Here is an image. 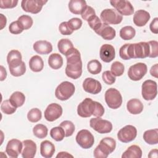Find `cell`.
I'll return each mask as SVG.
<instances>
[{"instance_id": "38", "label": "cell", "mask_w": 158, "mask_h": 158, "mask_svg": "<svg viewBox=\"0 0 158 158\" xmlns=\"http://www.w3.org/2000/svg\"><path fill=\"white\" fill-rule=\"evenodd\" d=\"M124 71L125 67L122 62L119 61H115L112 64L110 67V72L115 77L122 76L123 74Z\"/></svg>"}, {"instance_id": "18", "label": "cell", "mask_w": 158, "mask_h": 158, "mask_svg": "<svg viewBox=\"0 0 158 158\" xmlns=\"http://www.w3.org/2000/svg\"><path fill=\"white\" fill-rule=\"evenodd\" d=\"M7 62L9 69H12L20 65L23 61L22 56L20 51L15 49L10 51L7 56Z\"/></svg>"}, {"instance_id": "47", "label": "cell", "mask_w": 158, "mask_h": 158, "mask_svg": "<svg viewBox=\"0 0 158 158\" xmlns=\"http://www.w3.org/2000/svg\"><path fill=\"white\" fill-rule=\"evenodd\" d=\"M102 78L104 82L108 85H111L115 82V77L112 75V73L109 70L104 71L102 74Z\"/></svg>"}, {"instance_id": "26", "label": "cell", "mask_w": 158, "mask_h": 158, "mask_svg": "<svg viewBox=\"0 0 158 158\" xmlns=\"http://www.w3.org/2000/svg\"><path fill=\"white\" fill-rule=\"evenodd\" d=\"M86 7V2L84 0H71L69 2V10L77 15L81 14Z\"/></svg>"}, {"instance_id": "5", "label": "cell", "mask_w": 158, "mask_h": 158, "mask_svg": "<svg viewBox=\"0 0 158 158\" xmlns=\"http://www.w3.org/2000/svg\"><path fill=\"white\" fill-rule=\"evenodd\" d=\"M157 85L152 80H145L141 86V94L146 101H152L157 96Z\"/></svg>"}, {"instance_id": "24", "label": "cell", "mask_w": 158, "mask_h": 158, "mask_svg": "<svg viewBox=\"0 0 158 158\" xmlns=\"http://www.w3.org/2000/svg\"><path fill=\"white\" fill-rule=\"evenodd\" d=\"M55 152L54 144L49 140H44L40 144V154L45 158H51Z\"/></svg>"}, {"instance_id": "33", "label": "cell", "mask_w": 158, "mask_h": 158, "mask_svg": "<svg viewBox=\"0 0 158 158\" xmlns=\"http://www.w3.org/2000/svg\"><path fill=\"white\" fill-rule=\"evenodd\" d=\"M120 36L124 40H130L136 35V31L131 26H125L122 27L119 32Z\"/></svg>"}, {"instance_id": "16", "label": "cell", "mask_w": 158, "mask_h": 158, "mask_svg": "<svg viewBox=\"0 0 158 158\" xmlns=\"http://www.w3.org/2000/svg\"><path fill=\"white\" fill-rule=\"evenodd\" d=\"M99 57L103 62H110L115 57V51L114 46L109 44L102 45L99 50Z\"/></svg>"}, {"instance_id": "51", "label": "cell", "mask_w": 158, "mask_h": 158, "mask_svg": "<svg viewBox=\"0 0 158 158\" xmlns=\"http://www.w3.org/2000/svg\"><path fill=\"white\" fill-rule=\"evenodd\" d=\"M18 1L15 0H1L0 8L1 9H12L17 6Z\"/></svg>"}, {"instance_id": "32", "label": "cell", "mask_w": 158, "mask_h": 158, "mask_svg": "<svg viewBox=\"0 0 158 158\" xmlns=\"http://www.w3.org/2000/svg\"><path fill=\"white\" fill-rule=\"evenodd\" d=\"M57 48L59 51L62 54L65 56L74 47L72 42L70 40L67 38H62L58 41Z\"/></svg>"}, {"instance_id": "35", "label": "cell", "mask_w": 158, "mask_h": 158, "mask_svg": "<svg viewBox=\"0 0 158 158\" xmlns=\"http://www.w3.org/2000/svg\"><path fill=\"white\" fill-rule=\"evenodd\" d=\"M87 69L91 74L97 75L101 72L102 65L99 60L93 59L88 62L87 64Z\"/></svg>"}, {"instance_id": "3", "label": "cell", "mask_w": 158, "mask_h": 158, "mask_svg": "<svg viewBox=\"0 0 158 158\" xmlns=\"http://www.w3.org/2000/svg\"><path fill=\"white\" fill-rule=\"evenodd\" d=\"M75 91L74 85L70 81H65L57 86L55 90V96L59 100L66 101L73 96Z\"/></svg>"}, {"instance_id": "43", "label": "cell", "mask_w": 158, "mask_h": 158, "mask_svg": "<svg viewBox=\"0 0 158 158\" xmlns=\"http://www.w3.org/2000/svg\"><path fill=\"white\" fill-rule=\"evenodd\" d=\"M149 46V57L156 58L158 56V42L155 40L148 42Z\"/></svg>"}, {"instance_id": "45", "label": "cell", "mask_w": 158, "mask_h": 158, "mask_svg": "<svg viewBox=\"0 0 158 158\" xmlns=\"http://www.w3.org/2000/svg\"><path fill=\"white\" fill-rule=\"evenodd\" d=\"M88 23L91 28H92L94 31H97L102 25L101 20L96 15L92 17L88 21Z\"/></svg>"}, {"instance_id": "23", "label": "cell", "mask_w": 158, "mask_h": 158, "mask_svg": "<svg viewBox=\"0 0 158 158\" xmlns=\"http://www.w3.org/2000/svg\"><path fill=\"white\" fill-rule=\"evenodd\" d=\"M93 100L89 98H85L80 102L77 107V114L83 118H87L91 116V103Z\"/></svg>"}, {"instance_id": "25", "label": "cell", "mask_w": 158, "mask_h": 158, "mask_svg": "<svg viewBox=\"0 0 158 158\" xmlns=\"http://www.w3.org/2000/svg\"><path fill=\"white\" fill-rule=\"evenodd\" d=\"M143 104L141 101L136 98L130 99L127 103V110L131 114L137 115L143 110Z\"/></svg>"}, {"instance_id": "39", "label": "cell", "mask_w": 158, "mask_h": 158, "mask_svg": "<svg viewBox=\"0 0 158 158\" xmlns=\"http://www.w3.org/2000/svg\"><path fill=\"white\" fill-rule=\"evenodd\" d=\"M42 117L41 111L38 108H33L30 109L27 114V118L28 121L32 123L38 122Z\"/></svg>"}, {"instance_id": "2", "label": "cell", "mask_w": 158, "mask_h": 158, "mask_svg": "<svg viewBox=\"0 0 158 158\" xmlns=\"http://www.w3.org/2000/svg\"><path fill=\"white\" fill-rule=\"evenodd\" d=\"M116 141L111 137L102 138L99 144L94 150L93 155L95 158H107L115 149Z\"/></svg>"}, {"instance_id": "20", "label": "cell", "mask_w": 158, "mask_h": 158, "mask_svg": "<svg viewBox=\"0 0 158 158\" xmlns=\"http://www.w3.org/2000/svg\"><path fill=\"white\" fill-rule=\"evenodd\" d=\"M95 32L106 40H112L116 35V31L114 28L104 23H102L100 28Z\"/></svg>"}, {"instance_id": "36", "label": "cell", "mask_w": 158, "mask_h": 158, "mask_svg": "<svg viewBox=\"0 0 158 158\" xmlns=\"http://www.w3.org/2000/svg\"><path fill=\"white\" fill-rule=\"evenodd\" d=\"M48 129L47 127L43 124H37L33 128V135L38 138L43 139L48 135Z\"/></svg>"}, {"instance_id": "28", "label": "cell", "mask_w": 158, "mask_h": 158, "mask_svg": "<svg viewBox=\"0 0 158 158\" xmlns=\"http://www.w3.org/2000/svg\"><path fill=\"white\" fill-rule=\"evenodd\" d=\"M143 139L148 144H157L158 143V129L155 128L145 131L143 133Z\"/></svg>"}, {"instance_id": "57", "label": "cell", "mask_w": 158, "mask_h": 158, "mask_svg": "<svg viewBox=\"0 0 158 158\" xmlns=\"http://www.w3.org/2000/svg\"><path fill=\"white\" fill-rule=\"evenodd\" d=\"M0 17H1V30H2L6 25L7 19H6V17L2 14H0Z\"/></svg>"}, {"instance_id": "9", "label": "cell", "mask_w": 158, "mask_h": 158, "mask_svg": "<svg viewBox=\"0 0 158 158\" xmlns=\"http://www.w3.org/2000/svg\"><path fill=\"white\" fill-rule=\"evenodd\" d=\"M110 3L115 10L122 16L131 15L134 12V7L131 2L127 0H113Z\"/></svg>"}, {"instance_id": "11", "label": "cell", "mask_w": 158, "mask_h": 158, "mask_svg": "<svg viewBox=\"0 0 158 158\" xmlns=\"http://www.w3.org/2000/svg\"><path fill=\"white\" fill-rule=\"evenodd\" d=\"M137 136V130L131 125H127L122 128L117 133L118 139L124 143L133 141Z\"/></svg>"}, {"instance_id": "54", "label": "cell", "mask_w": 158, "mask_h": 158, "mask_svg": "<svg viewBox=\"0 0 158 158\" xmlns=\"http://www.w3.org/2000/svg\"><path fill=\"white\" fill-rule=\"evenodd\" d=\"M157 70H158V64H156L154 65H152L150 69V74L151 76L157 78L158 77V73H157Z\"/></svg>"}, {"instance_id": "42", "label": "cell", "mask_w": 158, "mask_h": 158, "mask_svg": "<svg viewBox=\"0 0 158 158\" xmlns=\"http://www.w3.org/2000/svg\"><path fill=\"white\" fill-rule=\"evenodd\" d=\"M16 109H17V108L14 107L11 104L9 99L5 100L1 103V110L5 114L11 115L16 111Z\"/></svg>"}, {"instance_id": "31", "label": "cell", "mask_w": 158, "mask_h": 158, "mask_svg": "<svg viewBox=\"0 0 158 158\" xmlns=\"http://www.w3.org/2000/svg\"><path fill=\"white\" fill-rule=\"evenodd\" d=\"M9 101L14 107L17 108L23 105L25 101V96L22 92L15 91L10 95Z\"/></svg>"}, {"instance_id": "19", "label": "cell", "mask_w": 158, "mask_h": 158, "mask_svg": "<svg viewBox=\"0 0 158 158\" xmlns=\"http://www.w3.org/2000/svg\"><path fill=\"white\" fill-rule=\"evenodd\" d=\"M22 156L23 158H33L36 152V144L31 139H26L23 142Z\"/></svg>"}, {"instance_id": "4", "label": "cell", "mask_w": 158, "mask_h": 158, "mask_svg": "<svg viewBox=\"0 0 158 158\" xmlns=\"http://www.w3.org/2000/svg\"><path fill=\"white\" fill-rule=\"evenodd\" d=\"M104 98L107 106L112 109L119 108L122 104V96L120 91L114 88H109L106 91Z\"/></svg>"}, {"instance_id": "1", "label": "cell", "mask_w": 158, "mask_h": 158, "mask_svg": "<svg viewBox=\"0 0 158 158\" xmlns=\"http://www.w3.org/2000/svg\"><path fill=\"white\" fill-rule=\"evenodd\" d=\"M67 65L65 67L66 75L72 79L76 80L82 74V61L79 51L73 48L66 55Z\"/></svg>"}, {"instance_id": "40", "label": "cell", "mask_w": 158, "mask_h": 158, "mask_svg": "<svg viewBox=\"0 0 158 158\" xmlns=\"http://www.w3.org/2000/svg\"><path fill=\"white\" fill-rule=\"evenodd\" d=\"M60 127L64 129L66 137L72 136L75 130V125L70 120H64L60 124Z\"/></svg>"}, {"instance_id": "15", "label": "cell", "mask_w": 158, "mask_h": 158, "mask_svg": "<svg viewBox=\"0 0 158 158\" xmlns=\"http://www.w3.org/2000/svg\"><path fill=\"white\" fill-rule=\"evenodd\" d=\"M82 86L84 91L92 94H97L99 93L102 89L101 83L98 80L90 77L85 79Z\"/></svg>"}, {"instance_id": "46", "label": "cell", "mask_w": 158, "mask_h": 158, "mask_svg": "<svg viewBox=\"0 0 158 158\" xmlns=\"http://www.w3.org/2000/svg\"><path fill=\"white\" fill-rule=\"evenodd\" d=\"M10 74L14 77H20L23 75L26 72V65L23 61L22 64L15 68L9 69Z\"/></svg>"}, {"instance_id": "55", "label": "cell", "mask_w": 158, "mask_h": 158, "mask_svg": "<svg viewBox=\"0 0 158 158\" xmlns=\"http://www.w3.org/2000/svg\"><path fill=\"white\" fill-rule=\"evenodd\" d=\"M73 156L72 155H71L70 154L68 153L67 152H65V151H61L60 152H59L57 154V155L56 156V157H61V158H64V157H73Z\"/></svg>"}, {"instance_id": "21", "label": "cell", "mask_w": 158, "mask_h": 158, "mask_svg": "<svg viewBox=\"0 0 158 158\" xmlns=\"http://www.w3.org/2000/svg\"><path fill=\"white\" fill-rule=\"evenodd\" d=\"M150 17L151 15L148 12L140 9L135 12L133 18V23L137 27H143L148 22Z\"/></svg>"}, {"instance_id": "52", "label": "cell", "mask_w": 158, "mask_h": 158, "mask_svg": "<svg viewBox=\"0 0 158 158\" xmlns=\"http://www.w3.org/2000/svg\"><path fill=\"white\" fill-rule=\"evenodd\" d=\"M119 56L123 60H130L128 56V43L121 46L119 50Z\"/></svg>"}, {"instance_id": "8", "label": "cell", "mask_w": 158, "mask_h": 158, "mask_svg": "<svg viewBox=\"0 0 158 158\" xmlns=\"http://www.w3.org/2000/svg\"><path fill=\"white\" fill-rule=\"evenodd\" d=\"M100 18L102 23L108 25H117L123 20V17L114 9H104L100 14Z\"/></svg>"}, {"instance_id": "13", "label": "cell", "mask_w": 158, "mask_h": 158, "mask_svg": "<svg viewBox=\"0 0 158 158\" xmlns=\"http://www.w3.org/2000/svg\"><path fill=\"white\" fill-rule=\"evenodd\" d=\"M62 107L57 103L49 104L44 110V118L48 122H54L62 114Z\"/></svg>"}, {"instance_id": "53", "label": "cell", "mask_w": 158, "mask_h": 158, "mask_svg": "<svg viewBox=\"0 0 158 158\" xmlns=\"http://www.w3.org/2000/svg\"><path fill=\"white\" fill-rule=\"evenodd\" d=\"M150 30L154 34L158 33V18L155 17L151 22L149 25Z\"/></svg>"}, {"instance_id": "7", "label": "cell", "mask_w": 158, "mask_h": 158, "mask_svg": "<svg viewBox=\"0 0 158 158\" xmlns=\"http://www.w3.org/2000/svg\"><path fill=\"white\" fill-rule=\"evenodd\" d=\"M77 144L83 149L91 148L94 143V138L93 134L88 130L83 129L80 130L76 135Z\"/></svg>"}, {"instance_id": "29", "label": "cell", "mask_w": 158, "mask_h": 158, "mask_svg": "<svg viewBox=\"0 0 158 158\" xmlns=\"http://www.w3.org/2000/svg\"><path fill=\"white\" fill-rule=\"evenodd\" d=\"M29 67L31 70L34 72H41L44 67L43 60L40 56H33L29 60Z\"/></svg>"}, {"instance_id": "22", "label": "cell", "mask_w": 158, "mask_h": 158, "mask_svg": "<svg viewBox=\"0 0 158 158\" xmlns=\"http://www.w3.org/2000/svg\"><path fill=\"white\" fill-rule=\"evenodd\" d=\"M33 48L34 51L39 54H48L52 51V44L46 40H40L36 41Z\"/></svg>"}, {"instance_id": "50", "label": "cell", "mask_w": 158, "mask_h": 158, "mask_svg": "<svg viewBox=\"0 0 158 158\" xmlns=\"http://www.w3.org/2000/svg\"><path fill=\"white\" fill-rule=\"evenodd\" d=\"M59 30L62 35H70L72 34L73 30L70 28L67 22H63L60 23L59 26Z\"/></svg>"}, {"instance_id": "14", "label": "cell", "mask_w": 158, "mask_h": 158, "mask_svg": "<svg viewBox=\"0 0 158 158\" xmlns=\"http://www.w3.org/2000/svg\"><path fill=\"white\" fill-rule=\"evenodd\" d=\"M23 143L17 139H12L7 142L6 147V152L11 157H17L22 153Z\"/></svg>"}, {"instance_id": "41", "label": "cell", "mask_w": 158, "mask_h": 158, "mask_svg": "<svg viewBox=\"0 0 158 158\" xmlns=\"http://www.w3.org/2000/svg\"><path fill=\"white\" fill-rule=\"evenodd\" d=\"M17 20L22 25L23 30H28L30 28L33 23L32 18L28 15H22L18 18Z\"/></svg>"}, {"instance_id": "10", "label": "cell", "mask_w": 158, "mask_h": 158, "mask_svg": "<svg viewBox=\"0 0 158 158\" xmlns=\"http://www.w3.org/2000/svg\"><path fill=\"white\" fill-rule=\"evenodd\" d=\"M148 72L147 65L143 62H138L130 67L128 76L133 81H138L143 78Z\"/></svg>"}, {"instance_id": "30", "label": "cell", "mask_w": 158, "mask_h": 158, "mask_svg": "<svg viewBox=\"0 0 158 158\" xmlns=\"http://www.w3.org/2000/svg\"><path fill=\"white\" fill-rule=\"evenodd\" d=\"M63 62L62 57L58 53H53L48 57V65L52 69H59L62 67Z\"/></svg>"}, {"instance_id": "34", "label": "cell", "mask_w": 158, "mask_h": 158, "mask_svg": "<svg viewBox=\"0 0 158 158\" xmlns=\"http://www.w3.org/2000/svg\"><path fill=\"white\" fill-rule=\"evenodd\" d=\"M91 115L101 117L104 114V108L100 102L92 101L91 103Z\"/></svg>"}, {"instance_id": "48", "label": "cell", "mask_w": 158, "mask_h": 158, "mask_svg": "<svg viewBox=\"0 0 158 158\" xmlns=\"http://www.w3.org/2000/svg\"><path fill=\"white\" fill-rule=\"evenodd\" d=\"M94 15H96V12L94 9L92 7L88 6H87V7L85 8V9L83 10V12L81 14V18L87 22Z\"/></svg>"}, {"instance_id": "56", "label": "cell", "mask_w": 158, "mask_h": 158, "mask_svg": "<svg viewBox=\"0 0 158 158\" xmlns=\"http://www.w3.org/2000/svg\"><path fill=\"white\" fill-rule=\"evenodd\" d=\"M7 77V72L2 65H1V78L0 80L4 81Z\"/></svg>"}, {"instance_id": "27", "label": "cell", "mask_w": 158, "mask_h": 158, "mask_svg": "<svg viewBox=\"0 0 158 158\" xmlns=\"http://www.w3.org/2000/svg\"><path fill=\"white\" fill-rule=\"evenodd\" d=\"M142 150L138 145H131L122 154V158H141L142 157Z\"/></svg>"}, {"instance_id": "12", "label": "cell", "mask_w": 158, "mask_h": 158, "mask_svg": "<svg viewBox=\"0 0 158 158\" xmlns=\"http://www.w3.org/2000/svg\"><path fill=\"white\" fill-rule=\"evenodd\" d=\"M48 1L43 0H23L21 2L22 9L27 12L36 14L39 13Z\"/></svg>"}, {"instance_id": "17", "label": "cell", "mask_w": 158, "mask_h": 158, "mask_svg": "<svg viewBox=\"0 0 158 158\" xmlns=\"http://www.w3.org/2000/svg\"><path fill=\"white\" fill-rule=\"evenodd\" d=\"M134 59H144L149 56V46L148 42L133 43Z\"/></svg>"}, {"instance_id": "37", "label": "cell", "mask_w": 158, "mask_h": 158, "mask_svg": "<svg viewBox=\"0 0 158 158\" xmlns=\"http://www.w3.org/2000/svg\"><path fill=\"white\" fill-rule=\"evenodd\" d=\"M50 135L51 137L56 141H60L63 140L65 136L64 129L60 126L55 127L51 128L50 130Z\"/></svg>"}, {"instance_id": "49", "label": "cell", "mask_w": 158, "mask_h": 158, "mask_svg": "<svg viewBox=\"0 0 158 158\" xmlns=\"http://www.w3.org/2000/svg\"><path fill=\"white\" fill-rule=\"evenodd\" d=\"M67 23L70 27V28L73 30H77L80 29L82 25V20L77 17H74L71 19H70L69 21H67Z\"/></svg>"}, {"instance_id": "58", "label": "cell", "mask_w": 158, "mask_h": 158, "mask_svg": "<svg viewBox=\"0 0 158 158\" xmlns=\"http://www.w3.org/2000/svg\"><path fill=\"white\" fill-rule=\"evenodd\" d=\"M157 152L158 151L157 149H152L149 154H148V157H157Z\"/></svg>"}, {"instance_id": "6", "label": "cell", "mask_w": 158, "mask_h": 158, "mask_svg": "<svg viewBox=\"0 0 158 158\" xmlns=\"http://www.w3.org/2000/svg\"><path fill=\"white\" fill-rule=\"evenodd\" d=\"M89 125L94 130L100 134L109 133L112 130V123L110 121L102 119L101 117L91 118Z\"/></svg>"}, {"instance_id": "44", "label": "cell", "mask_w": 158, "mask_h": 158, "mask_svg": "<svg viewBox=\"0 0 158 158\" xmlns=\"http://www.w3.org/2000/svg\"><path fill=\"white\" fill-rule=\"evenodd\" d=\"M23 30V28L18 20L12 22L9 26V31L12 34L18 35L21 33Z\"/></svg>"}]
</instances>
